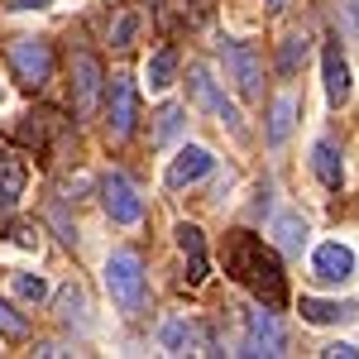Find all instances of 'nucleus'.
Returning <instances> with one entry per match:
<instances>
[{
  "label": "nucleus",
  "instance_id": "a211bd4d",
  "mask_svg": "<svg viewBox=\"0 0 359 359\" xmlns=\"http://www.w3.org/2000/svg\"><path fill=\"white\" fill-rule=\"evenodd\" d=\"M172 72H177V48L172 43H163V48H154V57H149V91H163V86H172Z\"/></svg>",
  "mask_w": 359,
  "mask_h": 359
},
{
  "label": "nucleus",
  "instance_id": "6e6552de",
  "mask_svg": "<svg viewBox=\"0 0 359 359\" xmlns=\"http://www.w3.org/2000/svg\"><path fill=\"white\" fill-rule=\"evenodd\" d=\"M240 355H283V326H278L273 306H254L249 311V340Z\"/></svg>",
  "mask_w": 359,
  "mask_h": 359
},
{
  "label": "nucleus",
  "instance_id": "9d476101",
  "mask_svg": "<svg viewBox=\"0 0 359 359\" xmlns=\"http://www.w3.org/2000/svg\"><path fill=\"white\" fill-rule=\"evenodd\" d=\"M211 163H216V158H211L201 144H187V149H182L172 163H168L163 182L172 187V192H177V187H187V182H196V177H206V172H211Z\"/></svg>",
  "mask_w": 359,
  "mask_h": 359
},
{
  "label": "nucleus",
  "instance_id": "412c9836",
  "mask_svg": "<svg viewBox=\"0 0 359 359\" xmlns=\"http://www.w3.org/2000/svg\"><path fill=\"white\" fill-rule=\"evenodd\" d=\"M10 287H15V297H20V302H29V306L48 297V283H43L39 273H10Z\"/></svg>",
  "mask_w": 359,
  "mask_h": 359
},
{
  "label": "nucleus",
  "instance_id": "4468645a",
  "mask_svg": "<svg viewBox=\"0 0 359 359\" xmlns=\"http://www.w3.org/2000/svg\"><path fill=\"white\" fill-rule=\"evenodd\" d=\"M321 62H326V96H331L335 106H345L350 101V67H345V57H340V43H326V53H321Z\"/></svg>",
  "mask_w": 359,
  "mask_h": 359
},
{
  "label": "nucleus",
  "instance_id": "20e7f679",
  "mask_svg": "<svg viewBox=\"0 0 359 359\" xmlns=\"http://www.w3.org/2000/svg\"><path fill=\"white\" fill-rule=\"evenodd\" d=\"M101 206H106V216L115 225H135L144 216V201H139V187L130 182V172H120L111 168L106 177H101Z\"/></svg>",
  "mask_w": 359,
  "mask_h": 359
},
{
  "label": "nucleus",
  "instance_id": "6ab92c4d",
  "mask_svg": "<svg viewBox=\"0 0 359 359\" xmlns=\"http://www.w3.org/2000/svg\"><path fill=\"white\" fill-rule=\"evenodd\" d=\"M302 62H306V39L302 34H287L283 48H278V77H297Z\"/></svg>",
  "mask_w": 359,
  "mask_h": 359
},
{
  "label": "nucleus",
  "instance_id": "f03ea898",
  "mask_svg": "<svg viewBox=\"0 0 359 359\" xmlns=\"http://www.w3.org/2000/svg\"><path fill=\"white\" fill-rule=\"evenodd\" d=\"M106 287H111V302L125 316H139L149 306V278H144V264H139L135 249H115L106 259Z\"/></svg>",
  "mask_w": 359,
  "mask_h": 359
},
{
  "label": "nucleus",
  "instance_id": "9b49d317",
  "mask_svg": "<svg viewBox=\"0 0 359 359\" xmlns=\"http://www.w3.org/2000/svg\"><path fill=\"white\" fill-rule=\"evenodd\" d=\"M316 278H326V283H350L355 278V254L340 245V240H331V245H316Z\"/></svg>",
  "mask_w": 359,
  "mask_h": 359
},
{
  "label": "nucleus",
  "instance_id": "2eb2a0df",
  "mask_svg": "<svg viewBox=\"0 0 359 359\" xmlns=\"http://www.w3.org/2000/svg\"><path fill=\"white\" fill-rule=\"evenodd\" d=\"M177 249L187 259V283L196 287L206 278V240H201V230L196 225H177Z\"/></svg>",
  "mask_w": 359,
  "mask_h": 359
},
{
  "label": "nucleus",
  "instance_id": "0eeeda50",
  "mask_svg": "<svg viewBox=\"0 0 359 359\" xmlns=\"http://www.w3.org/2000/svg\"><path fill=\"white\" fill-rule=\"evenodd\" d=\"M225 62H230V72H235L240 96H245V101H259V96H264V67H259V53H254L249 43H225Z\"/></svg>",
  "mask_w": 359,
  "mask_h": 359
},
{
  "label": "nucleus",
  "instance_id": "dca6fc26",
  "mask_svg": "<svg viewBox=\"0 0 359 359\" xmlns=\"http://www.w3.org/2000/svg\"><path fill=\"white\" fill-rule=\"evenodd\" d=\"M297 311H302V321H311V326H340V321L355 316L359 306L355 302H316V297H302Z\"/></svg>",
  "mask_w": 359,
  "mask_h": 359
},
{
  "label": "nucleus",
  "instance_id": "cd10ccee",
  "mask_svg": "<svg viewBox=\"0 0 359 359\" xmlns=\"http://www.w3.org/2000/svg\"><path fill=\"white\" fill-rule=\"evenodd\" d=\"M350 10H355V25H359V0H350Z\"/></svg>",
  "mask_w": 359,
  "mask_h": 359
},
{
  "label": "nucleus",
  "instance_id": "1a4fd4ad",
  "mask_svg": "<svg viewBox=\"0 0 359 359\" xmlns=\"http://www.w3.org/2000/svg\"><path fill=\"white\" fill-rule=\"evenodd\" d=\"M187 77H192V82H187V91H192V106H196V111L216 115V120H225V125H235V130H240V120H235V111H230V101L216 91V82L206 77V67H192Z\"/></svg>",
  "mask_w": 359,
  "mask_h": 359
},
{
  "label": "nucleus",
  "instance_id": "c85d7f7f",
  "mask_svg": "<svg viewBox=\"0 0 359 359\" xmlns=\"http://www.w3.org/2000/svg\"><path fill=\"white\" fill-rule=\"evenodd\" d=\"M269 10H283V0H269Z\"/></svg>",
  "mask_w": 359,
  "mask_h": 359
},
{
  "label": "nucleus",
  "instance_id": "a878e982",
  "mask_svg": "<svg viewBox=\"0 0 359 359\" xmlns=\"http://www.w3.org/2000/svg\"><path fill=\"white\" fill-rule=\"evenodd\" d=\"M321 355H326V359H359V350H355V345H326Z\"/></svg>",
  "mask_w": 359,
  "mask_h": 359
},
{
  "label": "nucleus",
  "instance_id": "f8f14e48",
  "mask_svg": "<svg viewBox=\"0 0 359 359\" xmlns=\"http://www.w3.org/2000/svg\"><path fill=\"white\" fill-rule=\"evenodd\" d=\"M311 172L321 177L326 192H340V182H345V163H340V149H335L331 139H316V144H311Z\"/></svg>",
  "mask_w": 359,
  "mask_h": 359
},
{
  "label": "nucleus",
  "instance_id": "39448f33",
  "mask_svg": "<svg viewBox=\"0 0 359 359\" xmlns=\"http://www.w3.org/2000/svg\"><path fill=\"white\" fill-rule=\"evenodd\" d=\"M135 111H139V86L130 77H111V86H106V125H111L115 144H125L135 135Z\"/></svg>",
  "mask_w": 359,
  "mask_h": 359
},
{
  "label": "nucleus",
  "instance_id": "bb28decb",
  "mask_svg": "<svg viewBox=\"0 0 359 359\" xmlns=\"http://www.w3.org/2000/svg\"><path fill=\"white\" fill-rule=\"evenodd\" d=\"M48 0H5V10H43Z\"/></svg>",
  "mask_w": 359,
  "mask_h": 359
},
{
  "label": "nucleus",
  "instance_id": "b1692460",
  "mask_svg": "<svg viewBox=\"0 0 359 359\" xmlns=\"http://www.w3.org/2000/svg\"><path fill=\"white\" fill-rule=\"evenodd\" d=\"M0 335H29V321L20 316V311H10V302H0Z\"/></svg>",
  "mask_w": 359,
  "mask_h": 359
},
{
  "label": "nucleus",
  "instance_id": "ddd939ff",
  "mask_svg": "<svg viewBox=\"0 0 359 359\" xmlns=\"http://www.w3.org/2000/svg\"><path fill=\"white\" fill-rule=\"evenodd\" d=\"M25 182H29V168L10 154H0V211H15L20 196H25Z\"/></svg>",
  "mask_w": 359,
  "mask_h": 359
},
{
  "label": "nucleus",
  "instance_id": "4be33fe9",
  "mask_svg": "<svg viewBox=\"0 0 359 359\" xmlns=\"http://www.w3.org/2000/svg\"><path fill=\"white\" fill-rule=\"evenodd\" d=\"M163 345L172 350V355H187V350L196 345V326L192 321H168L163 326Z\"/></svg>",
  "mask_w": 359,
  "mask_h": 359
},
{
  "label": "nucleus",
  "instance_id": "f257e3e1",
  "mask_svg": "<svg viewBox=\"0 0 359 359\" xmlns=\"http://www.w3.org/2000/svg\"><path fill=\"white\" fill-rule=\"evenodd\" d=\"M221 264H225V273L235 278L254 302L273 306V311L287 302V273H283V259H278V249L264 245L254 230H230V235H225Z\"/></svg>",
  "mask_w": 359,
  "mask_h": 359
},
{
  "label": "nucleus",
  "instance_id": "393cba45",
  "mask_svg": "<svg viewBox=\"0 0 359 359\" xmlns=\"http://www.w3.org/2000/svg\"><path fill=\"white\" fill-rule=\"evenodd\" d=\"M130 39H135V20H130V15H120V20H115L111 43H115V48H130Z\"/></svg>",
  "mask_w": 359,
  "mask_h": 359
},
{
  "label": "nucleus",
  "instance_id": "7ed1b4c3",
  "mask_svg": "<svg viewBox=\"0 0 359 359\" xmlns=\"http://www.w3.org/2000/svg\"><path fill=\"white\" fill-rule=\"evenodd\" d=\"M10 67H15L20 86L39 91V86L53 77V48H48L43 39H15V43H10Z\"/></svg>",
  "mask_w": 359,
  "mask_h": 359
},
{
  "label": "nucleus",
  "instance_id": "f3484780",
  "mask_svg": "<svg viewBox=\"0 0 359 359\" xmlns=\"http://www.w3.org/2000/svg\"><path fill=\"white\" fill-rule=\"evenodd\" d=\"M292 120H297V96H273V106H269V144H283V139L292 135Z\"/></svg>",
  "mask_w": 359,
  "mask_h": 359
},
{
  "label": "nucleus",
  "instance_id": "423d86ee",
  "mask_svg": "<svg viewBox=\"0 0 359 359\" xmlns=\"http://www.w3.org/2000/svg\"><path fill=\"white\" fill-rule=\"evenodd\" d=\"M101 86H106V72H101L96 53H72V91H77V115H91V111H96Z\"/></svg>",
  "mask_w": 359,
  "mask_h": 359
},
{
  "label": "nucleus",
  "instance_id": "aec40b11",
  "mask_svg": "<svg viewBox=\"0 0 359 359\" xmlns=\"http://www.w3.org/2000/svg\"><path fill=\"white\" fill-rule=\"evenodd\" d=\"M278 245L287 249V254H302V245H306V225H302V216H278Z\"/></svg>",
  "mask_w": 359,
  "mask_h": 359
},
{
  "label": "nucleus",
  "instance_id": "5701e85b",
  "mask_svg": "<svg viewBox=\"0 0 359 359\" xmlns=\"http://www.w3.org/2000/svg\"><path fill=\"white\" fill-rule=\"evenodd\" d=\"M154 120H158V125H154V139H158V144H163L168 135H177V130H182V111H177V106H163Z\"/></svg>",
  "mask_w": 359,
  "mask_h": 359
}]
</instances>
